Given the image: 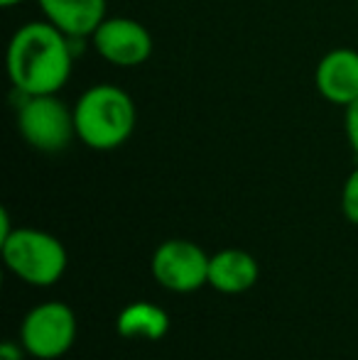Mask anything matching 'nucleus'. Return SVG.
I'll use <instances>...</instances> for the list:
<instances>
[{
	"instance_id": "obj_1",
	"label": "nucleus",
	"mask_w": 358,
	"mask_h": 360,
	"mask_svg": "<svg viewBox=\"0 0 358 360\" xmlns=\"http://www.w3.org/2000/svg\"><path fill=\"white\" fill-rule=\"evenodd\" d=\"M77 42L47 20H30L13 32L5 69L20 96L59 94L69 84L77 62Z\"/></svg>"
},
{
	"instance_id": "obj_2",
	"label": "nucleus",
	"mask_w": 358,
	"mask_h": 360,
	"mask_svg": "<svg viewBox=\"0 0 358 360\" xmlns=\"http://www.w3.org/2000/svg\"><path fill=\"white\" fill-rule=\"evenodd\" d=\"M77 140L96 152L118 150L130 140L138 125L133 96L115 84L89 86L74 103Z\"/></svg>"
},
{
	"instance_id": "obj_3",
	"label": "nucleus",
	"mask_w": 358,
	"mask_h": 360,
	"mask_svg": "<svg viewBox=\"0 0 358 360\" xmlns=\"http://www.w3.org/2000/svg\"><path fill=\"white\" fill-rule=\"evenodd\" d=\"M3 260L18 280L32 287H49L67 272V248L57 236L39 228H15L3 243Z\"/></svg>"
},
{
	"instance_id": "obj_4",
	"label": "nucleus",
	"mask_w": 358,
	"mask_h": 360,
	"mask_svg": "<svg viewBox=\"0 0 358 360\" xmlns=\"http://www.w3.org/2000/svg\"><path fill=\"white\" fill-rule=\"evenodd\" d=\"M15 120L25 143L44 155L64 152L77 140L74 108H69L57 94L20 96Z\"/></svg>"
},
{
	"instance_id": "obj_5",
	"label": "nucleus",
	"mask_w": 358,
	"mask_h": 360,
	"mask_svg": "<svg viewBox=\"0 0 358 360\" xmlns=\"http://www.w3.org/2000/svg\"><path fill=\"white\" fill-rule=\"evenodd\" d=\"M77 314L64 302H42L30 309L20 326L25 353L37 360H54L72 351L77 341Z\"/></svg>"
},
{
	"instance_id": "obj_6",
	"label": "nucleus",
	"mask_w": 358,
	"mask_h": 360,
	"mask_svg": "<svg viewBox=\"0 0 358 360\" xmlns=\"http://www.w3.org/2000/svg\"><path fill=\"white\" fill-rule=\"evenodd\" d=\"M209 262L211 257L204 248L184 238H172L158 245L150 260V270L158 285L167 292L191 294L209 285Z\"/></svg>"
},
{
	"instance_id": "obj_7",
	"label": "nucleus",
	"mask_w": 358,
	"mask_h": 360,
	"mask_svg": "<svg viewBox=\"0 0 358 360\" xmlns=\"http://www.w3.org/2000/svg\"><path fill=\"white\" fill-rule=\"evenodd\" d=\"M91 44L103 62L118 69L140 67L153 57L155 49L150 30L135 18H125V15L106 18L91 34Z\"/></svg>"
},
{
	"instance_id": "obj_8",
	"label": "nucleus",
	"mask_w": 358,
	"mask_h": 360,
	"mask_svg": "<svg viewBox=\"0 0 358 360\" xmlns=\"http://www.w3.org/2000/svg\"><path fill=\"white\" fill-rule=\"evenodd\" d=\"M314 86L331 105H351L358 101V49L336 47L317 62Z\"/></svg>"
},
{
	"instance_id": "obj_9",
	"label": "nucleus",
	"mask_w": 358,
	"mask_h": 360,
	"mask_svg": "<svg viewBox=\"0 0 358 360\" xmlns=\"http://www.w3.org/2000/svg\"><path fill=\"white\" fill-rule=\"evenodd\" d=\"M37 8L47 22L59 27L72 39H91L108 15L106 0H37Z\"/></svg>"
},
{
	"instance_id": "obj_10",
	"label": "nucleus",
	"mask_w": 358,
	"mask_h": 360,
	"mask_svg": "<svg viewBox=\"0 0 358 360\" xmlns=\"http://www.w3.org/2000/svg\"><path fill=\"white\" fill-rule=\"evenodd\" d=\"M260 265L248 250L224 248L209 262V285L221 294H245L255 287Z\"/></svg>"
},
{
	"instance_id": "obj_11",
	"label": "nucleus",
	"mask_w": 358,
	"mask_h": 360,
	"mask_svg": "<svg viewBox=\"0 0 358 360\" xmlns=\"http://www.w3.org/2000/svg\"><path fill=\"white\" fill-rule=\"evenodd\" d=\"M115 331L128 341H160L170 331V316L153 302H133L118 314Z\"/></svg>"
},
{
	"instance_id": "obj_12",
	"label": "nucleus",
	"mask_w": 358,
	"mask_h": 360,
	"mask_svg": "<svg viewBox=\"0 0 358 360\" xmlns=\"http://www.w3.org/2000/svg\"><path fill=\"white\" fill-rule=\"evenodd\" d=\"M341 211H344L346 221L358 226V167L344 181V189H341Z\"/></svg>"
},
{
	"instance_id": "obj_13",
	"label": "nucleus",
	"mask_w": 358,
	"mask_h": 360,
	"mask_svg": "<svg viewBox=\"0 0 358 360\" xmlns=\"http://www.w3.org/2000/svg\"><path fill=\"white\" fill-rule=\"evenodd\" d=\"M344 113V130H346V140H349L351 152L358 160V101H354L351 105H346Z\"/></svg>"
},
{
	"instance_id": "obj_14",
	"label": "nucleus",
	"mask_w": 358,
	"mask_h": 360,
	"mask_svg": "<svg viewBox=\"0 0 358 360\" xmlns=\"http://www.w3.org/2000/svg\"><path fill=\"white\" fill-rule=\"evenodd\" d=\"M23 343H13V341H5L0 346V360H23Z\"/></svg>"
},
{
	"instance_id": "obj_15",
	"label": "nucleus",
	"mask_w": 358,
	"mask_h": 360,
	"mask_svg": "<svg viewBox=\"0 0 358 360\" xmlns=\"http://www.w3.org/2000/svg\"><path fill=\"white\" fill-rule=\"evenodd\" d=\"M15 228L10 226V214H8V209H0V243L5 240V238L13 233Z\"/></svg>"
},
{
	"instance_id": "obj_16",
	"label": "nucleus",
	"mask_w": 358,
	"mask_h": 360,
	"mask_svg": "<svg viewBox=\"0 0 358 360\" xmlns=\"http://www.w3.org/2000/svg\"><path fill=\"white\" fill-rule=\"evenodd\" d=\"M20 3H25V0H0L3 8H15V5H20Z\"/></svg>"
},
{
	"instance_id": "obj_17",
	"label": "nucleus",
	"mask_w": 358,
	"mask_h": 360,
	"mask_svg": "<svg viewBox=\"0 0 358 360\" xmlns=\"http://www.w3.org/2000/svg\"><path fill=\"white\" fill-rule=\"evenodd\" d=\"M356 5H358V0H356Z\"/></svg>"
}]
</instances>
